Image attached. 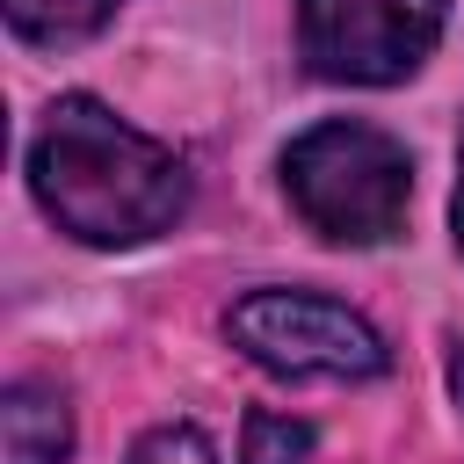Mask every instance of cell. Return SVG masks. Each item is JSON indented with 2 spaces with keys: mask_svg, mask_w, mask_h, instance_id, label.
<instances>
[{
  "mask_svg": "<svg viewBox=\"0 0 464 464\" xmlns=\"http://www.w3.org/2000/svg\"><path fill=\"white\" fill-rule=\"evenodd\" d=\"M283 196H290V210L319 239H334V246H384L406 225L413 160H406V145L392 130L334 116V123H312L304 138H290Z\"/></svg>",
  "mask_w": 464,
  "mask_h": 464,
  "instance_id": "cell-2",
  "label": "cell"
},
{
  "mask_svg": "<svg viewBox=\"0 0 464 464\" xmlns=\"http://www.w3.org/2000/svg\"><path fill=\"white\" fill-rule=\"evenodd\" d=\"M225 334L246 362L268 377H312V384H362L392 362L384 334L319 290H246L225 312Z\"/></svg>",
  "mask_w": 464,
  "mask_h": 464,
  "instance_id": "cell-3",
  "label": "cell"
},
{
  "mask_svg": "<svg viewBox=\"0 0 464 464\" xmlns=\"http://www.w3.org/2000/svg\"><path fill=\"white\" fill-rule=\"evenodd\" d=\"M304 457H312V428H304V420L268 413V406H254V413H246L239 464H304Z\"/></svg>",
  "mask_w": 464,
  "mask_h": 464,
  "instance_id": "cell-7",
  "label": "cell"
},
{
  "mask_svg": "<svg viewBox=\"0 0 464 464\" xmlns=\"http://www.w3.org/2000/svg\"><path fill=\"white\" fill-rule=\"evenodd\" d=\"M29 188L80 246H145L188 210V160L94 94H58L29 138Z\"/></svg>",
  "mask_w": 464,
  "mask_h": 464,
  "instance_id": "cell-1",
  "label": "cell"
},
{
  "mask_svg": "<svg viewBox=\"0 0 464 464\" xmlns=\"http://www.w3.org/2000/svg\"><path fill=\"white\" fill-rule=\"evenodd\" d=\"M450 384H457V399H464V341H450Z\"/></svg>",
  "mask_w": 464,
  "mask_h": 464,
  "instance_id": "cell-10",
  "label": "cell"
},
{
  "mask_svg": "<svg viewBox=\"0 0 464 464\" xmlns=\"http://www.w3.org/2000/svg\"><path fill=\"white\" fill-rule=\"evenodd\" d=\"M72 457V413L58 384H7L0 399V464H65Z\"/></svg>",
  "mask_w": 464,
  "mask_h": 464,
  "instance_id": "cell-5",
  "label": "cell"
},
{
  "mask_svg": "<svg viewBox=\"0 0 464 464\" xmlns=\"http://www.w3.org/2000/svg\"><path fill=\"white\" fill-rule=\"evenodd\" d=\"M442 36V0H297V51L319 80L392 87Z\"/></svg>",
  "mask_w": 464,
  "mask_h": 464,
  "instance_id": "cell-4",
  "label": "cell"
},
{
  "mask_svg": "<svg viewBox=\"0 0 464 464\" xmlns=\"http://www.w3.org/2000/svg\"><path fill=\"white\" fill-rule=\"evenodd\" d=\"M123 0H7V29L29 44H80L94 36Z\"/></svg>",
  "mask_w": 464,
  "mask_h": 464,
  "instance_id": "cell-6",
  "label": "cell"
},
{
  "mask_svg": "<svg viewBox=\"0 0 464 464\" xmlns=\"http://www.w3.org/2000/svg\"><path fill=\"white\" fill-rule=\"evenodd\" d=\"M123 464H218V457H210V442H203L196 428L167 420V428H145V435L130 442V457H123Z\"/></svg>",
  "mask_w": 464,
  "mask_h": 464,
  "instance_id": "cell-8",
  "label": "cell"
},
{
  "mask_svg": "<svg viewBox=\"0 0 464 464\" xmlns=\"http://www.w3.org/2000/svg\"><path fill=\"white\" fill-rule=\"evenodd\" d=\"M450 225H457V254H464V138H457V196H450Z\"/></svg>",
  "mask_w": 464,
  "mask_h": 464,
  "instance_id": "cell-9",
  "label": "cell"
}]
</instances>
